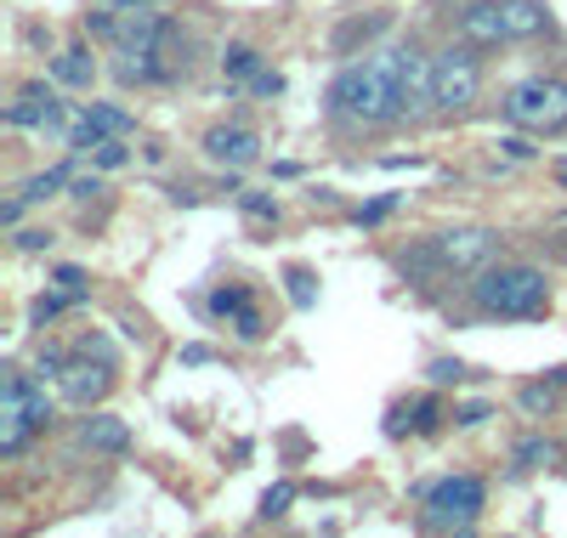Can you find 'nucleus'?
<instances>
[{
    "instance_id": "3",
    "label": "nucleus",
    "mask_w": 567,
    "mask_h": 538,
    "mask_svg": "<svg viewBox=\"0 0 567 538\" xmlns=\"http://www.w3.org/2000/svg\"><path fill=\"white\" fill-rule=\"evenodd\" d=\"M52 420V397H45V385L23 369H7L0 380V454L18 459L29 448V436Z\"/></svg>"
},
{
    "instance_id": "36",
    "label": "nucleus",
    "mask_w": 567,
    "mask_h": 538,
    "mask_svg": "<svg viewBox=\"0 0 567 538\" xmlns=\"http://www.w3.org/2000/svg\"><path fill=\"white\" fill-rule=\"evenodd\" d=\"M91 193H103V182H97V176H80V182H74V199H91Z\"/></svg>"
},
{
    "instance_id": "16",
    "label": "nucleus",
    "mask_w": 567,
    "mask_h": 538,
    "mask_svg": "<svg viewBox=\"0 0 567 538\" xmlns=\"http://www.w3.org/2000/svg\"><path fill=\"white\" fill-rule=\"evenodd\" d=\"M52 80H58V85H74V91H91V80H97V63H91L85 45H69V52L52 58Z\"/></svg>"
},
{
    "instance_id": "35",
    "label": "nucleus",
    "mask_w": 567,
    "mask_h": 538,
    "mask_svg": "<svg viewBox=\"0 0 567 538\" xmlns=\"http://www.w3.org/2000/svg\"><path fill=\"white\" fill-rule=\"evenodd\" d=\"M0 221H7V227H18V221H23V193H18V199H7V205H0Z\"/></svg>"
},
{
    "instance_id": "2",
    "label": "nucleus",
    "mask_w": 567,
    "mask_h": 538,
    "mask_svg": "<svg viewBox=\"0 0 567 538\" xmlns=\"http://www.w3.org/2000/svg\"><path fill=\"white\" fill-rule=\"evenodd\" d=\"M471 301L483 318H539L550 307V278L528 261H488L471 283Z\"/></svg>"
},
{
    "instance_id": "23",
    "label": "nucleus",
    "mask_w": 567,
    "mask_h": 538,
    "mask_svg": "<svg viewBox=\"0 0 567 538\" xmlns=\"http://www.w3.org/2000/svg\"><path fill=\"white\" fill-rule=\"evenodd\" d=\"M516 403H523V408L539 420V414L556 408V385H539V380H534V385H523V397H516Z\"/></svg>"
},
{
    "instance_id": "12",
    "label": "nucleus",
    "mask_w": 567,
    "mask_h": 538,
    "mask_svg": "<svg viewBox=\"0 0 567 538\" xmlns=\"http://www.w3.org/2000/svg\"><path fill=\"white\" fill-rule=\"evenodd\" d=\"M58 120H63V103L45 80H29L18 91V103L7 108V125H18V131H40V125H58Z\"/></svg>"
},
{
    "instance_id": "37",
    "label": "nucleus",
    "mask_w": 567,
    "mask_h": 538,
    "mask_svg": "<svg viewBox=\"0 0 567 538\" xmlns=\"http://www.w3.org/2000/svg\"><path fill=\"white\" fill-rule=\"evenodd\" d=\"M182 363H194V369L210 363V346H182Z\"/></svg>"
},
{
    "instance_id": "20",
    "label": "nucleus",
    "mask_w": 567,
    "mask_h": 538,
    "mask_svg": "<svg viewBox=\"0 0 567 538\" xmlns=\"http://www.w3.org/2000/svg\"><path fill=\"white\" fill-rule=\"evenodd\" d=\"M550 454H556V448L545 443V436H528V443H516V454H511L516 465H511V470H516V476H528V470L550 465Z\"/></svg>"
},
{
    "instance_id": "7",
    "label": "nucleus",
    "mask_w": 567,
    "mask_h": 538,
    "mask_svg": "<svg viewBox=\"0 0 567 538\" xmlns=\"http://www.w3.org/2000/svg\"><path fill=\"white\" fill-rule=\"evenodd\" d=\"M432 250H437V267L443 278H477L494 256H499V232L494 227H454V232H437L432 238Z\"/></svg>"
},
{
    "instance_id": "29",
    "label": "nucleus",
    "mask_w": 567,
    "mask_h": 538,
    "mask_svg": "<svg viewBox=\"0 0 567 538\" xmlns=\"http://www.w3.org/2000/svg\"><path fill=\"white\" fill-rule=\"evenodd\" d=\"M91 159H97L103 170H120V165H125L131 154H125V142H103V148H97V154H91Z\"/></svg>"
},
{
    "instance_id": "21",
    "label": "nucleus",
    "mask_w": 567,
    "mask_h": 538,
    "mask_svg": "<svg viewBox=\"0 0 567 538\" xmlns=\"http://www.w3.org/2000/svg\"><path fill=\"white\" fill-rule=\"evenodd\" d=\"M284 283H290V307L296 312H312L318 307V289H312V272L307 267H290V272H284Z\"/></svg>"
},
{
    "instance_id": "1",
    "label": "nucleus",
    "mask_w": 567,
    "mask_h": 538,
    "mask_svg": "<svg viewBox=\"0 0 567 538\" xmlns=\"http://www.w3.org/2000/svg\"><path fill=\"white\" fill-rule=\"evenodd\" d=\"M323 108L347 120V125H392L409 120L403 114V40L369 52L363 63H347L336 80H329Z\"/></svg>"
},
{
    "instance_id": "18",
    "label": "nucleus",
    "mask_w": 567,
    "mask_h": 538,
    "mask_svg": "<svg viewBox=\"0 0 567 538\" xmlns=\"http://www.w3.org/2000/svg\"><path fill=\"white\" fill-rule=\"evenodd\" d=\"M210 318H239L245 307H256V296H250V283H221V289H210Z\"/></svg>"
},
{
    "instance_id": "33",
    "label": "nucleus",
    "mask_w": 567,
    "mask_h": 538,
    "mask_svg": "<svg viewBox=\"0 0 567 538\" xmlns=\"http://www.w3.org/2000/svg\"><path fill=\"white\" fill-rule=\"evenodd\" d=\"M454 420H460V425L471 431V425H483V420H494V408H488V403H471V408H460Z\"/></svg>"
},
{
    "instance_id": "5",
    "label": "nucleus",
    "mask_w": 567,
    "mask_h": 538,
    "mask_svg": "<svg viewBox=\"0 0 567 538\" xmlns=\"http://www.w3.org/2000/svg\"><path fill=\"white\" fill-rule=\"evenodd\" d=\"M477 96H483V58H477V45H443V52L432 58V108L437 114H471L477 108Z\"/></svg>"
},
{
    "instance_id": "13",
    "label": "nucleus",
    "mask_w": 567,
    "mask_h": 538,
    "mask_svg": "<svg viewBox=\"0 0 567 538\" xmlns=\"http://www.w3.org/2000/svg\"><path fill=\"white\" fill-rule=\"evenodd\" d=\"M499 12H505V34L511 40L550 34V7H545V0H499Z\"/></svg>"
},
{
    "instance_id": "34",
    "label": "nucleus",
    "mask_w": 567,
    "mask_h": 538,
    "mask_svg": "<svg viewBox=\"0 0 567 538\" xmlns=\"http://www.w3.org/2000/svg\"><path fill=\"white\" fill-rule=\"evenodd\" d=\"M499 148H505L511 159H534V148H528V142H523V136H505V142H499Z\"/></svg>"
},
{
    "instance_id": "19",
    "label": "nucleus",
    "mask_w": 567,
    "mask_h": 538,
    "mask_svg": "<svg viewBox=\"0 0 567 538\" xmlns=\"http://www.w3.org/2000/svg\"><path fill=\"white\" fill-rule=\"evenodd\" d=\"M69 176H74L69 165H52V170H40V176H29V182H23V205H40V199H52L58 187H69Z\"/></svg>"
},
{
    "instance_id": "10",
    "label": "nucleus",
    "mask_w": 567,
    "mask_h": 538,
    "mask_svg": "<svg viewBox=\"0 0 567 538\" xmlns=\"http://www.w3.org/2000/svg\"><path fill=\"white\" fill-rule=\"evenodd\" d=\"M205 154L216 165H227V170H250V165H261V136L250 125H210L205 131Z\"/></svg>"
},
{
    "instance_id": "25",
    "label": "nucleus",
    "mask_w": 567,
    "mask_h": 538,
    "mask_svg": "<svg viewBox=\"0 0 567 538\" xmlns=\"http://www.w3.org/2000/svg\"><path fill=\"white\" fill-rule=\"evenodd\" d=\"M52 289H58V296H69V301H85V272L80 267H58L52 272Z\"/></svg>"
},
{
    "instance_id": "15",
    "label": "nucleus",
    "mask_w": 567,
    "mask_h": 538,
    "mask_svg": "<svg viewBox=\"0 0 567 538\" xmlns=\"http://www.w3.org/2000/svg\"><path fill=\"white\" fill-rule=\"evenodd\" d=\"M437 420H443L437 397H414V403H398V408L386 414V436H409V431H432Z\"/></svg>"
},
{
    "instance_id": "4",
    "label": "nucleus",
    "mask_w": 567,
    "mask_h": 538,
    "mask_svg": "<svg viewBox=\"0 0 567 538\" xmlns=\"http://www.w3.org/2000/svg\"><path fill=\"white\" fill-rule=\"evenodd\" d=\"M499 114H505V125L534 131V136L567 131V80L561 74H528V80H516L505 91Z\"/></svg>"
},
{
    "instance_id": "27",
    "label": "nucleus",
    "mask_w": 567,
    "mask_h": 538,
    "mask_svg": "<svg viewBox=\"0 0 567 538\" xmlns=\"http://www.w3.org/2000/svg\"><path fill=\"white\" fill-rule=\"evenodd\" d=\"M386 29V18H369V23H347V29H336V52H347L352 40H369V34H381Z\"/></svg>"
},
{
    "instance_id": "22",
    "label": "nucleus",
    "mask_w": 567,
    "mask_h": 538,
    "mask_svg": "<svg viewBox=\"0 0 567 538\" xmlns=\"http://www.w3.org/2000/svg\"><path fill=\"white\" fill-rule=\"evenodd\" d=\"M227 329L239 334V340H250V346H256V340H267V318H261V307H245L239 318H227Z\"/></svg>"
},
{
    "instance_id": "30",
    "label": "nucleus",
    "mask_w": 567,
    "mask_h": 538,
    "mask_svg": "<svg viewBox=\"0 0 567 538\" xmlns=\"http://www.w3.org/2000/svg\"><path fill=\"white\" fill-rule=\"evenodd\" d=\"M290 499H296V487H272V494L261 499V516H284V510H290Z\"/></svg>"
},
{
    "instance_id": "17",
    "label": "nucleus",
    "mask_w": 567,
    "mask_h": 538,
    "mask_svg": "<svg viewBox=\"0 0 567 538\" xmlns=\"http://www.w3.org/2000/svg\"><path fill=\"white\" fill-rule=\"evenodd\" d=\"M221 74L233 85H250L261 74V52H256V45H227V52H221Z\"/></svg>"
},
{
    "instance_id": "32",
    "label": "nucleus",
    "mask_w": 567,
    "mask_h": 538,
    "mask_svg": "<svg viewBox=\"0 0 567 538\" xmlns=\"http://www.w3.org/2000/svg\"><path fill=\"white\" fill-rule=\"evenodd\" d=\"M18 250H52V232H45V227H29V232H18Z\"/></svg>"
},
{
    "instance_id": "28",
    "label": "nucleus",
    "mask_w": 567,
    "mask_h": 538,
    "mask_svg": "<svg viewBox=\"0 0 567 538\" xmlns=\"http://www.w3.org/2000/svg\"><path fill=\"white\" fill-rule=\"evenodd\" d=\"M425 374H432L437 385H460V380H471V369L460 363V358H437L432 369H425Z\"/></svg>"
},
{
    "instance_id": "31",
    "label": "nucleus",
    "mask_w": 567,
    "mask_h": 538,
    "mask_svg": "<svg viewBox=\"0 0 567 538\" xmlns=\"http://www.w3.org/2000/svg\"><path fill=\"white\" fill-rule=\"evenodd\" d=\"M250 91H256V96H278V91H284V74H272V69H261V74L250 80Z\"/></svg>"
},
{
    "instance_id": "9",
    "label": "nucleus",
    "mask_w": 567,
    "mask_h": 538,
    "mask_svg": "<svg viewBox=\"0 0 567 538\" xmlns=\"http://www.w3.org/2000/svg\"><path fill=\"white\" fill-rule=\"evenodd\" d=\"M125 136H136V120L120 103H85L74 131H69V148L74 154H97L103 142H125Z\"/></svg>"
},
{
    "instance_id": "11",
    "label": "nucleus",
    "mask_w": 567,
    "mask_h": 538,
    "mask_svg": "<svg viewBox=\"0 0 567 538\" xmlns=\"http://www.w3.org/2000/svg\"><path fill=\"white\" fill-rule=\"evenodd\" d=\"M454 40L465 45H477V52H494V45H505V12H499V0H471V7H460L454 18Z\"/></svg>"
},
{
    "instance_id": "26",
    "label": "nucleus",
    "mask_w": 567,
    "mask_h": 538,
    "mask_svg": "<svg viewBox=\"0 0 567 538\" xmlns=\"http://www.w3.org/2000/svg\"><path fill=\"white\" fill-rule=\"evenodd\" d=\"M392 210H398V193H386V199H374V205H358L352 221H358V227H374V221H386Z\"/></svg>"
},
{
    "instance_id": "6",
    "label": "nucleus",
    "mask_w": 567,
    "mask_h": 538,
    "mask_svg": "<svg viewBox=\"0 0 567 538\" xmlns=\"http://www.w3.org/2000/svg\"><path fill=\"white\" fill-rule=\"evenodd\" d=\"M483 505H488V487H483V476H443V482H432L425 487V527H471L483 516Z\"/></svg>"
},
{
    "instance_id": "24",
    "label": "nucleus",
    "mask_w": 567,
    "mask_h": 538,
    "mask_svg": "<svg viewBox=\"0 0 567 538\" xmlns=\"http://www.w3.org/2000/svg\"><path fill=\"white\" fill-rule=\"evenodd\" d=\"M239 210L250 216V221H278V199H267V193H239Z\"/></svg>"
},
{
    "instance_id": "14",
    "label": "nucleus",
    "mask_w": 567,
    "mask_h": 538,
    "mask_svg": "<svg viewBox=\"0 0 567 538\" xmlns=\"http://www.w3.org/2000/svg\"><path fill=\"white\" fill-rule=\"evenodd\" d=\"M80 443L97 448V454H125L131 448V425L114 420V414H91V420H80Z\"/></svg>"
},
{
    "instance_id": "38",
    "label": "nucleus",
    "mask_w": 567,
    "mask_h": 538,
    "mask_svg": "<svg viewBox=\"0 0 567 538\" xmlns=\"http://www.w3.org/2000/svg\"><path fill=\"white\" fill-rule=\"evenodd\" d=\"M550 170H556V182H561V187H567V159H556V165H550Z\"/></svg>"
},
{
    "instance_id": "8",
    "label": "nucleus",
    "mask_w": 567,
    "mask_h": 538,
    "mask_svg": "<svg viewBox=\"0 0 567 538\" xmlns=\"http://www.w3.org/2000/svg\"><path fill=\"white\" fill-rule=\"evenodd\" d=\"M58 391L74 403V408H91V403H103L109 391H114V352L103 346L97 358H91V340L80 352H69L63 374H58Z\"/></svg>"
}]
</instances>
